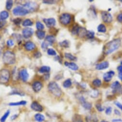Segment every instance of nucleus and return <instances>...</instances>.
I'll use <instances>...</instances> for the list:
<instances>
[{
    "mask_svg": "<svg viewBox=\"0 0 122 122\" xmlns=\"http://www.w3.org/2000/svg\"><path fill=\"white\" fill-rule=\"evenodd\" d=\"M29 12L23 6H19L15 8L13 11V13L15 15L24 16Z\"/></svg>",
    "mask_w": 122,
    "mask_h": 122,
    "instance_id": "obj_5",
    "label": "nucleus"
},
{
    "mask_svg": "<svg viewBox=\"0 0 122 122\" xmlns=\"http://www.w3.org/2000/svg\"><path fill=\"white\" fill-rule=\"evenodd\" d=\"M1 36H0V40H1Z\"/></svg>",
    "mask_w": 122,
    "mask_h": 122,
    "instance_id": "obj_60",
    "label": "nucleus"
},
{
    "mask_svg": "<svg viewBox=\"0 0 122 122\" xmlns=\"http://www.w3.org/2000/svg\"><path fill=\"white\" fill-rule=\"evenodd\" d=\"M96 107L97 109V110L100 112H101L104 110V108H103L101 106V105L100 103H97L96 104Z\"/></svg>",
    "mask_w": 122,
    "mask_h": 122,
    "instance_id": "obj_43",
    "label": "nucleus"
},
{
    "mask_svg": "<svg viewBox=\"0 0 122 122\" xmlns=\"http://www.w3.org/2000/svg\"><path fill=\"white\" fill-rule=\"evenodd\" d=\"M2 49L1 47L0 46V56H1L2 55Z\"/></svg>",
    "mask_w": 122,
    "mask_h": 122,
    "instance_id": "obj_58",
    "label": "nucleus"
},
{
    "mask_svg": "<svg viewBox=\"0 0 122 122\" xmlns=\"http://www.w3.org/2000/svg\"><path fill=\"white\" fill-rule=\"evenodd\" d=\"M117 70L119 72V73H122V65L119 66L117 68Z\"/></svg>",
    "mask_w": 122,
    "mask_h": 122,
    "instance_id": "obj_56",
    "label": "nucleus"
},
{
    "mask_svg": "<svg viewBox=\"0 0 122 122\" xmlns=\"http://www.w3.org/2000/svg\"><path fill=\"white\" fill-rule=\"evenodd\" d=\"M115 75V72L113 71H109L105 73L103 75V79L106 82H109L111 81L113 76Z\"/></svg>",
    "mask_w": 122,
    "mask_h": 122,
    "instance_id": "obj_14",
    "label": "nucleus"
},
{
    "mask_svg": "<svg viewBox=\"0 0 122 122\" xmlns=\"http://www.w3.org/2000/svg\"><path fill=\"white\" fill-rule=\"evenodd\" d=\"M86 122H98V119L96 115H89L86 117Z\"/></svg>",
    "mask_w": 122,
    "mask_h": 122,
    "instance_id": "obj_20",
    "label": "nucleus"
},
{
    "mask_svg": "<svg viewBox=\"0 0 122 122\" xmlns=\"http://www.w3.org/2000/svg\"><path fill=\"white\" fill-rule=\"evenodd\" d=\"M43 21L48 27H53L56 24V20L53 18H50L43 19Z\"/></svg>",
    "mask_w": 122,
    "mask_h": 122,
    "instance_id": "obj_13",
    "label": "nucleus"
},
{
    "mask_svg": "<svg viewBox=\"0 0 122 122\" xmlns=\"http://www.w3.org/2000/svg\"><path fill=\"white\" fill-rule=\"evenodd\" d=\"M118 77H119V79L122 81V73H119Z\"/></svg>",
    "mask_w": 122,
    "mask_h": 122,
    "instance_id": "obj_57",
    "label": "nucleus"
},
{
    "mask_svg": "<svg viewBox=\"0 0 122 122\" xmlns=\"http://www.w3.org/2000/svg\"><path fill=\"white\" fill-rule=\"evenodd\" d=\"M100 122H107V121H105V120H102Z\"/></svg>",
    "mask_w": 122,
    "mask_h": 122,
    "instance_id": "obj_59",
    "label": "nucleus"
},
{
    "mask_svg": "<svg viewBox=\"0 0 122 122\" xmlns=\"http://www.w3.org/2000/svg\"><path fill=\"white\" fill-rule=\"evenodd\" d=\"M41 56H42V55H41V54L40 53V52H36V53L34 54V57H36V58H38L40 57Z\"/></svg>",
    "mask_w": 122,
    "mask_h": 122,
    "instance_id": "obj_51",
    "label": "nucleus"
},
{
    "mask_svg": "<svg viewBox=\"0 0 122 122\" xmlns=\"http://www.w3.org/2000/svg\"><path fill=\"white\" fill-rule=\"evenodd\" d=\"M33 33L34 31L33 29L31 28H26L22 31L23 36L25 38H28L30 37L33 35Z\"/></svg>",
    "mask_w": 122,
    "mask_h": 122,
    "instance_id": "obj_12",
    "label": "nucleus"
},
{
    "mask_svg": "<svg viewBox=\"0 0 122 122\" xmlns=\"http://www.w3.org/2000/svg\"><path fill=\"white\" fill-rule=\"evenodd\" d=\"M79 101L81 103V104L85 109L86 110H90L92 107V105L91 103L87 102L86 100L85 99V98L83 96H81L79 98Z\"/></svg>",
    "mask_w": 122,
    "mask_h": 122,
    "instance_id": "obj_10",
    "label": "nucleus"
},
{
    "mask_svg": "<svg viewBox=\"0 0 122 122\" xmlns=\"http://www.w3.org/2000/svg\"><path fill=\"white\" fill-rule=\"evenodd\" d=\"M21 21H22V20L20 18H17L14 19L13 21L14 23L16 25H19L21 23Z\"/></svg>",
    "mask_w": 122,
    "mask_h": 122,
    "instance_id": "obj_49",
    "label": "nucleus"
},
{
    "mask_svg": "<svg viewBox=\"0 0 122 122\" xmlns=\"http://www.w3.org/2000/svg\"><path fill=\"white\" fill-rule=\"evenodd\" d=\"M36 28L38 30V31H41L42 30H43L44 28V26L43 24L39 21L37 22V23L36 24Z\"/></svg>",
    "mask_w": 122,
    "mask_h": 122,
    "instance_id": "obj_37",
    "label": "nucleus"
},
{
    "mask_svg": "<svg viewBox=\"0 0 122 122\" xmlns=\"http://www.w3.org/2000/svg\"><path fill=\"white\" fill-rule=\"evenodd\" d=\"M48 88L49 91L56 97H60L62 94V90L58 84L54 81L50 82L48 85Z\"/></svg>",
    "mask_w": 122,
    "mask_h": 122,
    "instance_id": "obj_3",
    "label": "nucleus"
},
{
    "mask_svg": "<svg viewBox=\"0 0 122 122\" xmlns=\"http://www.w3.org/2000/svg\"><path fill=\"white\" fill-rule=\"evenodd\" d=\"M27 103V102L25 101H21L17 102H12L9 103V105L10 106H17L20 105H25Z\"/></svg>",
    "mask_w": 122,
    "mask_h": 122,
    "instance_id": "obj_23",
    "label": "nucleus"
},
{
    "mask_svg": "<svg viewBox=\"0 0 122 122\" xmlns=\"http://www.w3.org/2000/svg\"><path fill=\"white\" fill-rule=\"evenodd\" d=\"M79 26L75 25L72 29V34L74 35H77V32H78V28Z\"/></svg>",
    "mask_w": 122,
    "mask_h": 122,
    "instance_id": "obj_46",
    "label": "nucleus"
},
{
    "mask_svg": "<svg viewBox=\"0 0 122 122\" xmlns=\"http://www.w3.org/2000/svg\"><path fill=\"white\" fill-rule=\"evenodd\" d=\"M121 41L119 38L113 39L107 44L103 47V52L106 55H109L117 50L121 45Z\"/></svg>",
    "mask_w": 122,
    "mask_h": 122,
    "instance_id": "obj_1",
    "label": "nucleus"
},
{
    "mask_svg": "<svg viewBox=\"0 0 122 122\" xmlns=\"http://www.w3.org/2000/svg\"><path fill=\"white\" fill-rule=\"evenodd\" d=\"M22 25H23V26H24L25 27L29 26L32 25L33 22L30 19H26L25 20H24L23 21Z\"/></svg>",
    "mask_w": 122,
    "mask_h": 122,
    "instance_id": "obj_32",
    "label": "nucleus"
},
{
    "mask_svg": "<svg viewBox=\"0 0 122 122\" xmlns=\"http://www.w3.org/2000/svg\"><path fill=\"white\" fill-rule=\"evenodd\" d=\"M25 8H26L28 12H32L36 10L38 7V5L35 3L28 2L26 3L25 5H23Z\"/></svg>",
    "mask_w": 122,
    "mask_h": 122,
    "instance_id": "obj_8",
    "label": "nucleus"
},
{
    "mask_svg": "<svg viewBox=\"0 0 122 122\" xmlns=\"http://www.w3.org/2000/svg\"><path fill=\"white\" fill-rule=\"evenodd\" d=\"M101 18L106 23H111L112 21V16L110 13L107 11H102L101 13Z\"/></svg>",
    "mask_w": 122,
    "mask_h": 122,
    "instance_id": "obj_7",
    "label": "nucleus"
},
{
    "mask_svg": "<svg viewBox=\"0 0 122 122\" xmlns=\"http://www.w3.org/2000/svg\"><path fill=\"white\" fill-rule=\"evenodd\" d=\"M114 112L115 114V115H118V116H120L121 115L120 112L119 110H117V109H115L114 110Z\"/></svg>",
    "mask_w": 122,
    "mask_h": 122,
    "instance_id": "obj_54",
    "label": "nucleus"
},
{
    "mask_svg": "<svg viewBox=\"0 0 122 122\" xmlns=\"http://www.w3.org/2000/svg\"><path fill=\"white\" fill-rule=\"evenodd\" d=\"M24 46L25 49L28 51H31L33 50L36 47L35 44L31 41H28L26 42Z\"/></svg>",
    "mask_w": 122,
    "mask_h": 122,
    "instance_id": "obj_18",
    "label": "nucleus"
},
{
    "mask_svg": "<svg viewBox=\"0 0 122 122\" xmlns=\"http://www.w3.org/2000/svg\"><path fill=\"white\" fill-rule=\"evenodd\" d=\"M109 63L108 61H104L98 64L96 66V69L97 70H103L108 68Z\"/></svg>",
    "mask_w": 122,
    "mask_h": 122,
    "instance_id": "obj_17",
    "label": "nucleus"
},
{
    "mask_svg": "<svg viewBox=\"0 0 122 122\" xmlns=\"http://www.w3.org/2000/svg\"><path fill=\"white\" fill-rule=\"evenodd\" d=\"M59 45L61 46L65 47V48H67L69 46V41L67 40H64L62 42H61L59 43Z\"/></svg>",
    "mask_w": 122,
    "mask_h": 122,
    "instance_id": "obj_36",
    "label": "nucleus"
},
{
    "mask_svg": "<svg viewBox=\"0 0 122 122\" xmlns=\"http://www.w3.org/2000/svg\"><path fill=\"white\" fill-rule=\"evenodd\" d=\"M121 64H122V62H121Z\"/></svg>",
    "mask_w": 122,
    "mask_h": 122,
    "instance_id": "obj_62",
    "label": "nucleus"
},
{
    "mask_svg": "<svg viewBox=\"0 0 122 122\" xmlns=\"http://www.w3.org/2000/svg\"><path fill=\"white\" fill-rule=\"evenodd\" d=\"M16 55L10 51L5 52L3 56V60L5 64L6 65H12L16 62Z\"/></svg>",
    "mask_w": 122,
    "mask_h": 122,
    "instance_id": "obj_2",
    "label": "nucleus"
},
{
    "mask_svg": "<svg viewBox=\"0 0 122 122\" xmlns=\"http://www.w3.org/2000/svg\"><path fill=\"white\" fill-rule=\"evenodd\" d=\"M99 92L98 91L93 90L91 92V93L90 94V95L91 96V97L96 98L99 96Z\"/></svg>",
    "mask_w": 122,
    "mask_h": 122,
    "instance_id": "obj_40",
    "label": "nucleus"
},
{
    "mask_svg": "<svg viewBox=\"0 0 122 122\" xmlns=\"http://www.w3.org/2000/svg\"><path fill=\"white\" fill-rule=\"evenodd\" d=\"M18 114H14L11 117V120L13 121V120H15V119H16L17 117H18Z\"/></svg>",
    "mask_w": 122,
    "mask_h": 122,
    "instance_id": "obj_53",
    "label": "nucleus"
},
{
    "mask_svg": "<svg viewBox=\"0 0 122 122\" xmlns=\"http://www.w3.org/2000/svg\"><path fill=\"white\" fill-rule=\"evenodd\" d=\"M50 45H51V44H50L49 42H48L46 41H45L43 42H42V43L41 44V47L43 49H45L48 47L49 46H50Z\"/></svg>",
    "mask_w": 122,
    "mask_h": 122,
    "instance_id": "obj_42",
    "label": "nucleus"
},
{
    "mask_svg": "<svg viewBox=\"0 0 122 122\" xmlns=\"http://www.w3.org/2000/svg\"><path fill=\"white\" fill-rule=\"evenodd\" d=\"M10 94L11 95H19L21 96H24V93L20 91H18L17 90H13L12 91V92H10Z\"/></svg>",
    "mask_w": 122,
    "mask_h": 122,
    "instance_id": "obj_38",
    "label": "nucleus"
},
{
    "mask_svg": "<svg viewBox=\"0 0 122 122\" xmlns=\"http://www.w3.org/2000/svg\"><path fill=\"white\" fill-rule=\"evenodd\" d=\"M112 109V108L111 107H108V108H107V109L105 110L106 114L107 115H110L111 113Z\"/></svg>",
    "mask_w": 122,
    "mask_h": 122,
    "instance_id": "obj_44",
    "label": "nucleus"
},
{
    "mask_svg": "<svg viewBox=\"0 0 122 122\" xmlns=\"http://www.w3.org/2000/svg\"><path fill=\"white\" fill-rule=\"evenodd\" d=\"M95 33L92 31H87L86 36L89 39H92L94 37Z\"/></svg>",
    "mask_w": 122,
    "mask_h": 122,
    "instance_id": "obj_35",
    "label": "nucleus"
},
{
    "mask_svg": "<svg viewBox=\"0 0 122 122\" xmlns=\"http://www.w3.org/2000/svg\"><path fill=\"white\" fill-rule=\"evenodd\" d=\"M31 108L36 112H41L43 111V108L42 105H41L39 103L37 102H33L31 104Z\"/></svg>",
    "mask_w": 122,
    "mask_h": 122,
    "instance_id": "obj_11",
    "label": "nucleus"
},
{
    "mask_svg": "<svg viewBox=\"0 0 122 122\" xmlns=\"http://www.w3.org/2000/svg\"><path fill=\"white\" fill-rule=\"evenodd\" d=\"M117 19L118 21L120 23H122V13L120 14L117 17Z\"/></svg>",
    "mask_w": 122,
    "mask_h": 122,
    "instance_id": "obj_52",
    "label": "nucleus"
},
{
    "mask_svg": "<svg viewBox=\"0 0 122 122\" xmlns=\"http://www.w3.org/2000/svg\"><path fill=\"white\" fill-rule=\"evenodd\" d=\"M114 104H115V105L119 108L122 111V104H121L120 102H114Z\"/></svg>",
    "mask_w": 122,
    "mask_h": 122,
    "instance_id": "obj_50",
    "label": "nucleus"
},
{
    "mask_svg": "<svg viewBox=\"0 0 122 122\" xmlns=\"http://www.w3.org/2000/svg\"><path fill=\"white\" fill-rule=\"evenodd\" d=\"M120 2H121L122 3V1H120Z\"/></svg>",
    "mask_w": 122,
    "mask_h": 122,
    "instance_id": "obj_63",
    "label": "nucleus"
},
{
    "mask_svg": "<svg viewBox=\"0 0 122 122\" xmlns=\"http://www.w3.org/2000/svg\"><path fill=\"white\" fill-rule=\"evenodd\" d=\"M97 30L100 33H105L106 32V27L104 25L100 24L98 26Z\"/></svg>",
    "mask_w": 122,
    "mask_h": 122,
    "instance_id": "obj_30",
    "label": "nucleus"
},
{
    "mask_svg": "<svg viewBox=\"0 0 122 122\" xmlns=\"http://www.w3.org/2000/svg\"><path fill=\"white\" fill-rule=\"evenodd\" d=\"M65 57L70 60H77V57L76 56H73L72 54H71V53H65Z\"/></svg>",
    "mask_w": 122,
    "mask_h": 122,
    "instance_id": "obj_33",
    "label": "nucleus"
},
{
    "mask_svg": "<svg viewBox=\"0 0 122 122\" xmlns=\"http://www.w3.org/2000/svg\"><path fill=\"white\" fill-rule=\"evenodd\" d=\"M45 41L49 42L50 44H51L52 45L55 42V38L53 36L49 35L46 37Z\"/></svg>",
    "mask_w": 122,
    "mask_h": 122,
    "instance_id": "obj_27",
    "label": "nucleus"
},
{
    "mask_svg": "<svg viewBox=\"0 0 122 122\" xmlns=\"http://www.w3.org/2000/svg\"><path fill=\"white\" fill-rule=\"evenodd\" d=\"M10 72L8 70L3 69L0 71V83L5 84L8 82L10 79Z\"/></svg>",
    "mask_w": 122,
    "mask_h": 122,
    "instance_id": "obj_4",
    "label": "nucleus"
},
{
    "mask_svg": "<svg viewBox=\"0 0 122 122\" xmlns=\"http://www.w3.org/2000/svg\"><path fill=\"white\" fill-rule=\"evenodd\" d=\"M60 21L63 25H67L71 21V16L69 14H63L60 17Z\"/></svg>",
    "mask_w": 122,
    "mask_h": 122,
    "instance_id": "obj_6",
    "label": "nucleus"
},
{
    "mask_svg": "<svg viewBox=\"0 0 122 122\" xmlns=\"http://www.w3.org/2000/svg\"><path fill=\"white\" fill-rule=\"evenodd\" d=\"M73 122H83L81 116L78 114H75L72 118Z\"/></svg>",
    "mask_w": 122,
    "mask_h": 122,
    "instance_id": "obj_26",
    "label": "nucleus"
},
{
    "mask_svg": "<svg viewBox=\"0 0 122 122\" xmlns=\"http://www.w3.org/2000/svg\"><path fill=\"white\" fill-rule=\"evenodd\" d=\"M7 45L8 46L11 47V46H14V42L12 40L9 39L7 41Z\"/></svg>",
    "mask_w": 122,
    "mask_h": 122,
    "instance_id": "obj_48",
    "label": "nucleus"
},
{
    "mask_svg": "<svg viewBox=\"0 0 122 122\" xmlns=\"http://www.w3.org/2000/svg\"><path fill=\"white\" fill-rule=\"evenodd\" d=\"M19 76L22 81L26 82L29 78V74L26 69H23L19 71Z\"/></svg>",
    "mask_w": 122,
    "mask_h": 122,
    "instance_id": "obj_9",
    "label": "nucleus"
},
{
    "mask_svg": "<svg viewBox=\"0 0 122 122\" xmlns=\"http://www.w3.org/2000/svg\"><path fill=\"white\" fill-rule=\"evenodd\" d=\"M112 122H122V120L121 119H113L112 120Z\"/></svg>",
    "mask_w": 122,
    "mask_h": 122,
    "instance_id": "obj_55",
    "label": "nucleus"
},
{
    "mask_svg": "<svg viewBox=\"0 0 122 122\" xmlns=\"http://www.w3.org/2000/svg\"><path fill=\"white\" fill-rule=\"evenodd\" d=\"M32 89L33 91L36 92H39L41 89L42 88V83L38 81L34 82L32 85Z\"/></svg>",
    "mask_w": 122,
    "mask_h": 122,
    "instance_id": "obj_16",
    "label": "nucleus"
},
{
    "mask_svg": "<svg viewBox=\"0 0 122 122\" xmlns=\"http://www.w3.org/2000/svg\"><path fill=\"white\" fill-rule=\"evenodd\" d=\"M9 13L6 11H3L0 13V19L5 20L9 17Z\"/></svg>",
    "mask_w": 122,
    "mask_h": 122,
    "instance_id": "obj_25",
    "label": "nucleus"
},
{
    "mask_svg": "<svg viewBox=\"0 0 122 122\" xmlns=\"http://www.w3.org/2000/svg\"><path fill=\"white\" fill-rule=\"evenodd\" d=\"M35 120L38 122H42L45 120V116L41 113H37L34 116Z\"/></svg>",
    "mask_w": 122,
    "mask_h": 122,
    "instance_id": "obj_22",
    "label": "nucleus"
},
{
    "mask_svg": "<svg viewBox=\"0 0 122 122\" xmlns=\"http://www.w3.org/2000/svg\"><path fill=\"white\" fill-rule=\"evenodd\" d=\"M72 81L70 79H67L66 81H65L63 83V86L64 88H68L70 87L72 85Z\"/></svg>",
    "mask_w": 122,
    "mask_h": 122,
    "instance_id": "obj_31",
    "label": "nucleus"
},
{
    "mask_svg": "<svg viewBox=\"0 0 122 122\" xmlns=\"http://www.w3.org/2000/svg\"><path fill=\"white\" fill-rule=\"evenodd\" d=\"M111 89H113V91H114V92H119L121 91V85L120 82L118 81H116L113 82L111 86Z\"/></svg>",
    "mask_w": 122,
    "mask_h": 122,
    "instance_id": "obj_15",
    "label": "nucleus"
},
{
    "mask_svg": "<svg viewBox=\"0 0 122 122\" xmlns=\"http://www.w3.org/2000/svg\"><path fill=\"white\" fill-rule=\"evenodd\" d=\"M87 32V30L85 28L82 27H79L78 28L77 35H78L79 37H83L86 36Z\"/></svg>",
    "mask_w": 122,
    "mask_h": 122,
    "instance_id": "obj_21",
    "label": "nucleus"
},
{
    "mask_svg": "<svg viewBox=\"0 0 122 122\" xmlns=\"http://www.w3.org/2000/svg\"><path fill=\"white\" fill-rule=\"evenodd\" d=\"M47 53L50 56H55L56 55V52L52 48H49L47 50Z\"/></svg>",
    "mask_w": 122,
    "mask_h": 122,
    "instance_id": "obj_41",
    "label": "nucleus"
},
{
    "mask_svg": "<svg viewBox=\"0 0 122 122\" xmlns=\"http://www.w3.org/2000/svg\"><path fill=\"white\" fill-rule=\"evenodd\" d=\"M65 65L73 71H77L78 69V66L74 62H68L66 61L65 62Z\"/></svg>",
    "mask_w": 122,
    "mask_h": 122,
    "instance_id": "obj_19",
    "label": "nucleus"
},
{
    "mask_svg": "<svg viewBox=\"0 0 122 122\" xmlns=\"http://www.w3.org/2000/svg\"><path fill=\"white\" fill-rule=\"evenodd\" d=\"M92 84L95 87H100L101 84V81L99 79H95L92 81Z\"/></svg>",
    "mask_w": 122,
    "mask_h": 122,
    "instance_id": "obj_34",
    "label": "nucleus"
},
{
    "mask_svg": "<svg viewBox=\"0 0 122 122\" xmlns=\"http://www.w3.org/2000/svg\"><path fill=\"white\" fill-rule=\"evenodd\" d=\"M50 71V68L49 66H44L41 67L39 69V72L40 73H49Z\"/></svg>",
    "mask_w": 122,
    "mask_h": 122,
    "instance_id": "obj_24",
    "label": "nucleus"
},
{
    "mask_svg": "<svg viewBox=\"0 0 122 122\" xmlns=\"http://www.w3.org/2000/svg\"><path fill=\"white\" fill-rule=\"evenodd\" d=\"M6 20L0 19V29L4 27V26L6 25Z\"/></svg>",
    "mask_w": 122,
    "mask_h": 122,
    "instance_id": "obj_45",
    "label": "nucleus"
},
{
    "mask_svg": "<svg viewBox=\"0 0 122 122\" xmlns=\"http://www.w3.org/2000/svg\"><path fill=\"white\" fill-rule=\"evenodd\" d=\"M13 5V1L9 0V1H7L6 2V8L8 10H10L11 9Z\"/></svg>",
    "mask_w": 122,
    "mask_h": 122,
    "instance_id": "obj_39",
    "label": "nucleus"
},
{
    "mask_svg": "<svg viewBox=\"0 0 122 122\" xmlns=\"http://www.w3.org/2000/svg\"><path fill=\"white\" fill-rule=\"evenodd\" d=\"M93 1H89V2H93Z\"/></svg>",
    "mask_w": 122,
    "mask_h": 122,
    "instance_id": "obj_61",
    "label": "nucleus"
},
{
    "mask_svg": "<svg viewBox=\"0 0 122 122\" xmlns=\"http://www.w3.org/2000/svg\"><path fill=\"white\" fill-rule=\"evenodd\" d=\"M37 37L39 39H43L45 36V32L41 31H38L36 32Z\"/></svg>",
    "mask_w": 122,
    "mask_h": 122,
    "instance_id": "obj_29",
    "label": "nucleus"
},
{
    "mask_svg": "<svg viewBox=\"0 0 122 122\" xmlns=\"http://www.w3.org/2000/svg\"><path fill=\"white\" fill-rule=\"evenodd\" d=\"M55 2V1H51V0H50V1H48V0H46V1H43V3L45 4H48V5H52L54 4Z\"/></svg>",
    "mask_w": 122,
    "mask_h": 122,
    "instance_id": "obj_47",
    "label": "nucleus"
},
{
    "mask_svg": "<svg viewBox=\"0 0 122 122\" xmlns=\"http://www.w3.org/2000/svg\"><path fill=\"white\" fill-rule=\"evenodd\" d=\"M10 110H7L5 114L2 116V117L1 118V119H0V121L1 122H5L8 117L9 115H10Z\"/></svg>",
    "mask_w": 122,
    "mask_h": 122,
    "instance_id": "obj_28",
    "label": "nucleus"
}]
</instances>
